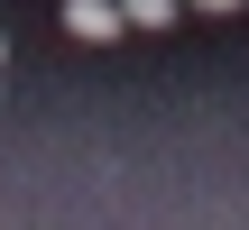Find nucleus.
Masks as SVG:
<instances>
[{
    "label": "nucleus",
    "instance_id": "nucleus-1",
    "mask_svg": "<svg viewBox=\"0 0 249 230\" xmlns=\"http://www.w3.org/2000/svg\"><path fill=\"white\" fill-rule=\"evenodd\" d=\"M55 18H65V37H83V46H111V37H120V9H111V0H65Z\"/></svg>",
    "mask_w": 249,
    "mask_h": 230
},
{
    "label": "nucleus",
    "instance_id": "nucleus-2",
    "mask_svg": "<svg viewBox=\"0 0 249 230\" xmlns=\"http://www.w3.org/2000/svg\"><path fill=\"white\" fill-rule=\"evenodd\" d=\"M120 9V28H176L185 18V0H111Z\"/></svg>",
    "mask_w": 249,
    "mask_h": 230
},
{
    "label": "nucleus",
    "instance_id": "nucleus-3",
    "mask_svg": "<svg viewBox=\"0 0 249 230\" xmlns=\"http://www.w3.org/2000/svg\"><path fill=\"white\" fill-rule=\"evenodd\" d=\"M185 9H213V18H231V9H249V0H185Z\"/></svg>",
    "mask_w": 249,
    "mask_h": 230
},
{
    "label": "nucleus",
    "instance_id": "nucleus-4",
    "mask_svg": "<svg viewBox=\"0 0 249 230\" xmlns=\"http://www.w3.org/2000/svg\"><path fill=\"white\" fill-rule=\"evenodd\" d=\"M0 55H9V46H0Z\"/></svg>",
    "mask_w": 249,
    "mask_h": 230
}]
</instances>
